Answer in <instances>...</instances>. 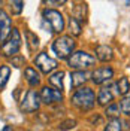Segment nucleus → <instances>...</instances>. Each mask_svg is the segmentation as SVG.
Segmentation results:
<instances>
[{
	"label": "nucleus",
	"mask_w": 130,
	"mask_h": 131,
	"mask_svg": "<svg viewBox=\"0 0 130 131\" xmlns=\"http://www.w3.org/2000/svg\"><path fill=\"white\" fill-rule=\"evenodd\" d=\"M120 104H115V103H112V104H109V106L105 109V115L108 116V118H111V119H114V118H118L120 116Z\"/></svg>",
	"instance_id": "aec40b11"
},
{
	"label": "nucleus",
	"mask_w": 130,
	"mask_h": 131,
	"mask_svg": "<svg viewBox=\"0 0 130 131\" xmlns=\"http://www.w3.org/2000/svg\"><path fill=\"white\" fill-rule=\"evenodd\" d=\"M96 57L100 61L108 63V61H111L114 58V52H112L111 46H108V45H99L96 48Z\"/></svg>",
	"instance_id": "f8f14e48"
},
{
	"label": "nucleus",
	"mask_w": 130,
	"mask_h": 131,
	"mask_svg": "<svg viewBox=\"0 0 130 131\" xmlns=\"http://www.w3.org/2000/svg\"><path fill=\"white\" fill-rule=\"evenodd\" d=\"M2 131H14V128H12L11 125H5V127H3V130H2Z\"/></svg>",
	"instance_id": "bb28decb"
},
{
	"label": "nucleus",
	"mask_w": 130,
	"mask_h": 131,
	"mask_svg": "<svg viewBox=\"0 0 130 131\" xmlns=\"http://www.w3.org/2000/svg\"><path fill=\"white\" fill-rule=\"evenodd\" d=\"M11 5V10L14 15H20L24 9V0H9Z\"/></svg>",
	"instance_id": "412c9836"
},
{
	"label": "nucleus",
	"mask_w": 130,
	"mask_h": 131,
	"mask_svg": "<svg viewBox=\"0 0 130 131\" xmlns=\"http://www.w3.org/2000/svg\"><path fill=\"white\" fill-rule=\"evenodd\" d=\"M43 3L47 6H58V5H64L66 0H43Z\"/></svg>",
	"instance_id": "393cba45"
},
{
	"label": "nucleus",
	"mask_w": 130,
	"mask_h": 131,
	"mask_svg": "<svg viewBox=\"0 0 130 131\" xmlns=\"http://www.w3.org/2000/svg\"><path fill=\"white\" fill-rule=\"evenodd\" d=\"M39 107H41V95H39L34 90H29L25 92L24 98L21 100L20 109H21L24 113H32V112L39 110Z\"/></svg>",
	"instance_id": "423d86ee"
},
{
	"label": "nucleus",
	"mask_w": 130,
	"mask_h": 131,
	"mask_svg": "<svg viewBox=\"0 0 130 131\" xmlns=\"http://www.w3.org/2000/svg\"><path fill=\"white\" fill-rule=\"evenodd\" d=\"M120 110H121V113L130 116V95H126L120 101Z\"/></svg>",
	"instance_id": "4be33fe9"
},
{
	"label": "nucleus",
	"mask_w": 130,
	"mask_h": 131,
	"mask_svg": "<svg viewBox=\"0 0 130 131\" xmlns=\"http://www.w3.org/2000/svg\"><path fill=\"white\" fill-rule=\"evenodd\" d=\"M42 16H43V21L48 23L51 31L61 33L64 30V18L58 10H55V9H45Z\"/></svg>",
	"instance_id": "39448f33"
},
{
	"label": "nucleus",
	"mask_w": 130,
	"mask_h": 131,
	"mask_svg": "<svg viewBox=\"0 0 130 131\" xmlns=\"http://www.w3.org/2000/svg\"><path fill=\"white\" fill-rule=\"evenodd\" d=\"M67 64L73 70H85L96 64V58L84 51H78L67 58Z\"/></svg>",
	"instance_id": "7ed1b4c3"
},
{
	"label": "nucleus",
	"mask_w": 130,
	"mask_h": 131,
	"mask_svg": "<svg viewBox=\"0 0 130 131\" xmlns=\"http://www.w3.org/2000/svg\"><path fill=\"white\" fill-rule=\"evenodd\" d=\"M2 6H3V3H2V0H0V10H3V9H2Z\"/></svg>",
	"instance_id": "cd10ccee"
},
{
	"label": "nucleus",
	"mask_w": 130,
	"mask_h": 131,
	"mask_svg": "<svg viewBox=\"0 0 130 131\" xmlns=\"http://www.w3.org/2000/svg\"><path fill=\"white\" fill-rule=\"evenodd\" d=\"M27 37L30 39V42H29V48H30V51H34V49L39 46V39H38V36H34L32 31L27 33Z\"/></svg>",
	"instance_id": "5701e85b"
},
{
	"label": "nucleus",
	"mask_w": 130,
	"mask_h": 131,
	"mask_svg": "<svg viewBox=\"0 0 130 131\" xmlns=\"http://www.w3.org/2000/svg\"><path fill=\"white\" fill-rule=\"evenodd\" d=\"M63 100V94L61 91L52 86H43L41 91V101L45 104H52V103H60Z\"/></svg>",
	"instance_id": "6e6552de"
},
{
	"label": "nucleus",
	"mask_w": 130,
	"mask_h": 131,
	"mask_svg": "<svg viewBox=\"0 0 130 131\" xmlns=\"http://www.w3.org/2000/svg\"><path fill=\"white\" fill-rule=\"evenodd\" d=\"M11 31V18L5 10H0V42L6 40Z\"/></svg>",
	"instance_id": "9d476101"
},
{
	"label": "nucleus",
	"mask_w": 130,
	"mask_h": 131,
	"mask_svg": "<svg viewBox=\"0 0 130 131\" xmlns=\"http://www.w3.org/2000/svg\"><path fill=\"white\" fill-rule=\"evenodd\" d=\"M76 125V121L75 119H69V121H66V122H63L61 125H60V130H70V128H73Z\"/></svg>",
	"instance_id": "b1692460"
},
{
	"label": "nucleus",
	"mask_w": 130,
	"mask_h": 131,
	"mask_svg": "<svg viewBox=\"0 0 130 131\" xmlns=\"http://www.w3.org/2000/svg\"><path fill=\"white\" fill-rule=\"evenodd\" d=\"M81 30H82L81 23H79L76 18L70 16V18H69V31H70V34H72V36H79V34H81Z\"/></svg>",
	"instance_id": "6ab92c4d"
},
{
	"label": "nucleus",
	"mask_w": 130,
	"mask_h": 131,
	"mask_svg": "<svg viewBox=\"0 0 130 131\" xmlns=\"http://www.w3.org/2000/svg\"><path fill=\"white\" fill-rule=\"evenodd\" d=\"M75 46H76V42L72 39V36H60L58 39L52 42V51L57 54L60 60H66L70 57Z\"/></svg>",
	"instance_id": "f03ea898"
},
{
	"label": "nucleus",
	"mask_w": 130,
	"mask_h": 131,
	"mask_svg": "<svg viewBox=\"0 0 130 131\" xmlns=\"http://www.w3.org/2000/svg\"><path fill=\"white\" fill-rule=\"evenodd\" d=\"M115 88H117V92L120 94V95H127L130 91V82H129V78H126V76H123L120 78V81L115 83Z\"/></svg>",
	"instance_id": "2eb2a0df"
},
{
	"label": "nucleus",
	"mask_w": 130,
	"mask_h": 131,
	"mask_svg": "<svg viewBox=\"0 0 130 131\" xmlns=\"http://www.w3.org/2000/svg\"><path fill=\"white\" fill-rule=\"evenodd\" d=\"M114 97L115 95L111 90V86H103L97 94V103L100 106H109V104H112Z\"/></svg>",
	"instance_id": "9b49d317"
},
{
	"label": "nucleus",
	"mask_w": 130,
	"mask_h": 131,
	"mask_svg": "<svg viewBox=\"0 0 130 131\" xmlns=\"http://www.w3.org/2000/svg\"><path fill=\"white\" fill-rule=\"evenodd\" d=\"M34 64H36V67L41 70L42 73H45V74L51 73L52 70L57 69V61L54 58L49 57L47 52H41L38 57L34 58Z\"/></svg>",
	"instance_id": "0eeeda50"
},
{
	"label": "nucleus",
	"mask_w": 130,
	"mask_h": 131,
	"mask_svg": "<svg viewBox=\"0 0 130 131\" xmlns=\"http://www.w3.org/2000/svg\"><path fill=\"white\" fill-rule=\"evenodd\" d=\"M63 79H64V72L60 70V72H55V73H52L49 76V83L61 91L63 90Z\"/></svg>",
	"instance_id": "dca6fc26"
},
{
	"label": "nucleus",
	"mask_w": 130,
	"mask_h": 131,
	"mask_svg": "<svg viewBox=\"0 0 130 131\" xmlns=\"http://www.w3.org/2000/svg\"><path fill=\"white\" fill-rule=\"evenodd\" d=\"M124 130V122H123L120 118H114L111 119L108 125L105 127V131H123Z\"/></svg>",
	"instance_id": "a211bd4d"
},
{
	"label": "nucleus",
	"mask_w": 130,
	"mask_h": 131,
	"mask_svg": "<svg viewBox=\"0 0 130 131\" xmlns=\"http://www.w3.org/2000/svg\"><path fill=\"white\" fill-rule=\"evenodd\" d=\"M9 78H11V67L6 64L0 66V91L6 86Z\"/></svg>",
	"instance_id": "f3484780"
},
{
	"label": "nucleus",
	"mask_w": 130,
	"mask_h": 131,
	"mask_svg": "<svg viewBox=\"0 0 130 131\" xmlns=\"http://www.w3.org/2000/svg\"><path fill=\"white\" fill-rule=\"evenodd\" d=\"M85 82H87V73L84 70H75L70 74V83H72L73 88H79Z\"/></svg>",
	"instance_id": "ddd939ff"
},
{
	"label": "nucleus",
	"mask_w": 130,
	"mask_h": 131,
	"mask_svg": "<svg viewBox=\"0 0 130 131\" xmlns=\"http://www.w3.org/2000/svg\"><path fill=\"white\" fill-rule=\"evenodd\" d=\"M72 104L81 112H88L96 104V95L91 88L84 86L76 90V92L72 95Z\"/></svg>",
	"instance_id": "f257e3e1"
},
{
	"label": "nucleus",
	"mask_w": 130,
	"mask_h": 131,
	"mask_svg": "<svg viewBox=\"0 0 130 131\" xmlns=\"http://www.w3.org/2000/svg\"><path fill=\"white\" fill-rule=\"evenodd\" d=\"M12 64H14V67H21V66H24V58L23 57H18V58L12 57Z\"/></svg>",
	"instance_id": "a878e982"
},
{
	"label": "nucleus",
	"mask_w": 130,
	"mask_h": 131,
	"mask_svg": "<svg viewBox=\"0 0 130 131\" xmlns=\"http://www.w3.org/2000/svg\"><path fill=\"white\" fill-rule=\"evenodd\" d=\"M21 48V34L16 28H12L8 39L2 43V54L5 57H15Z\"/></svg>",
	"instance_id": "20e7f679"
},
{
	"label": "nucleus",
	"mask_w": 130,
	"mask_h": 131,
	"mask_svg": "<svg viewBox=\"0 0 130 131\" xmlns=\"http://www.w3.org/2000/svg\"><path fill=\"white\" fill-rule=\"evenodd\" d=\"M114 78V70L111 67H100V69H96L93 72V82L96 85H103L106 82H109Z\"/></svg>",
	"instance_id": "1a4fd4ad"
},
{
	"label": "nucleus",
	"mask_w": 130,
	"mask_h": 131,
	"mask_svg": "<svg viewBox=\"0 0 130 131\" xmlns=\"http://www.w3.org/2000/svg\"><path fill=\"white\" fill-rule=\"evenodd\" d=\"M24 74H25V79H27V82H29L30 86H38V85L41 83V76L36 72V69L27 67L24 70Z\"/></svg>",
	"instance_id": "4468645a"
}]
</instances>
